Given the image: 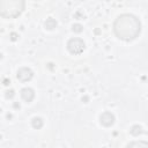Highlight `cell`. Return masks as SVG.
<instances>
[{
  "label": "cell",
  "mask_w": 148,
  "mask_h": 148,
  "mask_svg": "<svg viewBox=\"0 0 148 148\" xmlns=\"http://www.w3.org/2000/svg\"><path fill=\"white\" fill-rule=\"evenodd\" d=\"M113 32L121 40H133L141 32L140 20L133 14H121L113 22Z\"/></svg>",
  "instance_id": "1"
},
{
  "label": "cell",
  "mask_w": 148,
  "mask_h": 148,
  "mask_svg": "<svg viewBox=\"0 0 148 148\" xmlns=\"http://www.w3.org/2000/svg\"><path fill=\"white\" fill-rule=\"evenodd\" d=\"M16 76L21 82H28V81H30L32 79L34 72L29 67H21V68H18Z\"/></svg>",
  "instance_id": "4"
},
{
  "label": "cell",
  "mask_w": 148,
  "mask_h": 148,
  "mask_svg": "<svg viewBox=\"0 0 148 148\" xmlns=\"http://www.w3.org/2000/svg\"><path fill=\"white\" fill-rule=\"evenodd\" d=\"M44 27L47 29V30H53L56 27H57V22H56V20L54 18H47L46 21H45V23H44Z\"/></svg>",
  "instance_id": "7"
},
{
  "label": "cell",
  "mask_w": 148,
  "mask_h": 148,
  "mask_svg": "<svg viewBox=\"0 0 148 148\" xmlns=\"http://www.w3.org/2000/svg\"><path fill=\"white\" fill-rule=\"evenodd\" d=\"M147 143L146 142H132V143H128L127 146L128 147H133V146H146Z\"/></svg>",
  "instance_id": "11"
},
{
  "label": "cell",
  "mask_w": 148,
  "mask_h": 148,
  "mask_svg": "<svg viewBox=\"0 0 148 148\" xmlns=\"http://www.w3.org/2000/svg\"><path fill=\"white\" fill-rule=\"evenodd\" d=\"M21 97H22V99L24 102L30 103L35 97V91L31 88H23L21 90Z\"/></svg>",
  "instance_id": "6"
},
{
  "label": "cell",
  "mask_w": 148,
  "mask_h": 148,
  "mask_svg": "<svg viewBox=\"0 0 148 148\" xmlns=\"http://www.w3.org/2000/svg\"><path fill=\"white\" fill-rule=\"evenodd\" d=\"M86 49V44L83 42V39L79 38V37H73L67 42V50L69 51V53L77 56L81 54Z\"/></svg>",
  "instance_id": "3"
},
{
  "label": "cell",
  "mask_w": 148,
  "mask_h": 148,
  "mask_svg": "<svg viewBox=\"0 0 148 148\" xmlns=\"http://www.w3.org/2000/svg\"><path fill=\"white\" fill-rule=\"evenodd\" d=\"M142 133V127L139 126V125H134L132 128H131V134H133L134 136H138L139 134Z\"/></svg>",
  "instance_id": "9"
},
{
  "label": "cell",
  "mask_w": 148,
  "mask_h": 148,
  "mask_svg": "<svg viewBox=\"0 0 148 148\" xmlns=\"http://www.w3.org/2000/svg\"><path fill=\"white\" fill-rule=\"evenodd\" d=\"M43 119L42 118H39V117H35L32 120H31V125H32V127L34 128H36V130H39L42 126H43Z\"/></svg>",
  "instance_id": "8"
},
{
  "label": "cell",
  "mask_w": 148,
  "mask_h": 148,
  "mask_svg": "<svg viewBox=\"0 0 148 148\" xmlns=\"http://www.w3.org/2000/svg\"><path fill=\"white\" fill-rule=\"evenodd\" d=\"M24 8V0H0V16L3 18H16L23 13Z\"/></svg>",
  "instance_id": "2"
},
{
  "label": "cell",
  "mask_w": 148,
  "mask_h": 148,
  "mask_svg": "<svg viewBox=\"0 0 148 148\" xmlns=\"http://www.w3.org/2000/svg\"><path fill=\"white\" fill-rule=\"evenodd\" d=\"M14 96V90H7L6 91V97L7 98H12Z\"/></svg>",
  "instance_id": "12"
},
{
  "label": "cell",
  "mask_w": 148,
  "mask_h": 148,
  "mask_svg": "<svg viewBox=\"0 0 148 148\" xmlns=\"http://www.w3.org/2000/svg\"><path fill=\"white\" fill-rule=\"evenodd\" d=\"M99 121H101V124H102L103 126L110 127V126H112L113 123H114V116H113L111 112H109V111H104V112L99 116Z\"/></svg>",
  "instance_id": "5"
},
{
  "label": "cell",
  "mask_w": 148,
  "mask_h": 148,
  "mask_svg": "<svg viewBox=\"0 0 148 148\" xmlns=\"http://www.w3.org/2000/svg\"><path fill=\"white\" fill-rule=\"evenodd\" d=\"M82 30H83V27H82L81 24H74V25H73V31H74V32L80 34Z\"/></svg>",
  "instance_id": "10"
}]
</instances>
